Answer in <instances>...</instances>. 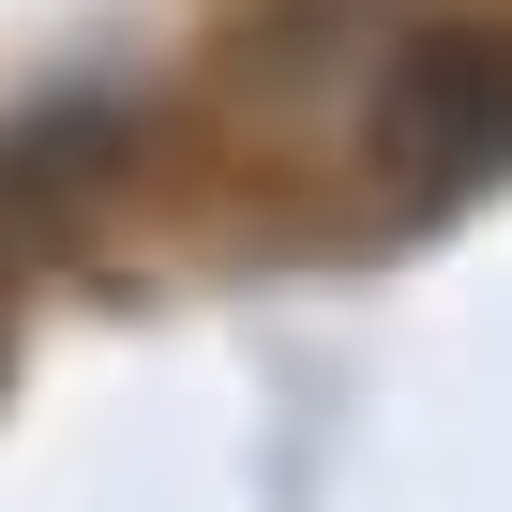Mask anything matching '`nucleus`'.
<instances>
[{
	"mask_svg": "<svg viewBox=\"0 0 512 512\" xmlns=\"http://www.w3.org/2000/svg\"><path fill=\"white\" fill-rule=\"evenodd\" d=\"M377 151H392L407 196H452V181L512 166V46H482V31L422 46V61L377 91Z\"/></svg>",
	"mask_w": 512,
	"mask_h": 512,
	"instance_id": "f257e3e1",
	"label": "nucleus"
}]
</instances>
